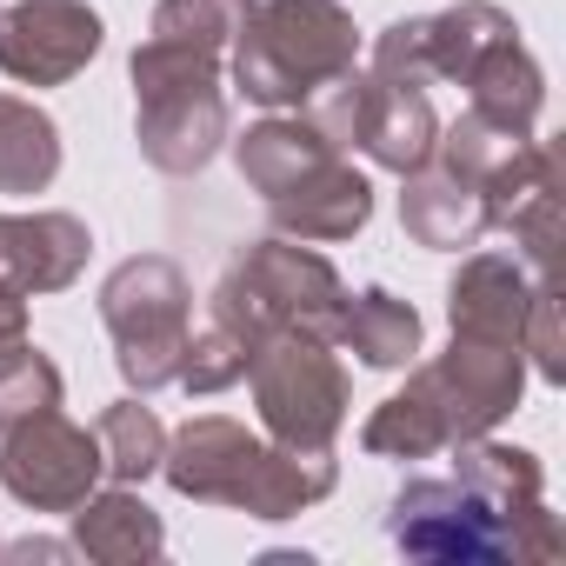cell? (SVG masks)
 Listing matches in <instances>:
<instances>
[{
  "label": "cell",
  "instance_id": "cell-7",
  "mask_svg": "<svg viewBox=\"0 0 566 566\" xmlns=\"http://www.w3.org/2000/svg\"><path fill=\"white\" fill-rule=\"evenodd\" d=\"M247 380H253V413H260L266 440H280V447H334L340 440L354 387L327 340L273 334V340H260Z\"/></svg>",
  "mask_w": 566,
  "mask_h": 566
},
{
  "label": "cell",
  "instance_id": "cell-4",
  "mask_svg": "<svg viewBox=\"0 0 566 566\" xmlns=\"http://www.w3.org/2000/svg\"><path fill=\"white\" fill-rule=\"evenodd\" d=\"M220 327H233L253 354L273 334H307V340H340V314H347V280L334 273L327 253H314L307 240H253L247 253H233V266L220 273V287L207 301Z\"/></svg>",
  "mask_w": 566,
  "mask_h": 566
},
{
  "label": "cell",
  "instance_id": "cell-20",
  "mask_svg": "<svg viewBox=\"0 0 566 566\" xmlns=\"http://www.w3.org/2000/svg\"><path fill=\"white\" fill-rule=\"evenodd\" d=\"M61 174V127L48 107L0 94V193H48Z\"/></svg>",
  "mask_w": 566,
  "mask_h": 566
},
{
  "label": "cell",
  "instance_id": "cell-26",
  "mask_svg": "<svg viewBox=\"0 0 566 566\" xmlns=\"http://www.w3.org/2000/svg\"><path fill=\"white\" fill-rule=\"evenodd\" d=\"M28 340V301L14 287H0V354H14Z\"/></svg>",
  "mask_w": 566,
  "mask_h": 566
},
{
  "label": "cell",
  "instance_id": "cell-3",
  "mask_svg": "<svg viewBox=\"0 0 566 566\" xmlns=\"http://www.w3.org/2000/svg\"><path fill=\"white\" fill-rule=\"evenodd\" d=\"M354 67L360 28L340 0H253L247 28L233 34V87L266 114L307 107Z\"/></svg>",
  "mask_w": 566,
  "mask_h": 566
},
{
  "label": "cell",
  "instance_id": "cell-10",
  "mask_svg": "<svg viewBox=\"0 0 566 566\" xmlns=\"http://www.w3.org/2000/svg\"><path fill=\"white\" fill-rule=\"evenodd\" d=\"M107 48V21L87 0H14L0 8V74L14 87H67Z\"/></svg>",
  "mask_w": 566,
  "mask_h": 566
},
{
  "label": "cell",
  "instance_id": "cell-2",
  "mask_svg": "<svg viewBox=\"0 0 566 566\" xmlns=\"http://www.w3.org/2000/svg\"><path fill=\"white\" fill-rule=\"evenodd\" d=\"M160 473L193 506H233L247 520H294L321 506L340 480L334 447H280L247 433L227 413H193L180 433H167Z\"/></svg>",
  "mask_w": 566,
  "mask_h": 566
},
{
  "label": "cell",
  "instance_id": "cell-28",
  "mask_svg": "<svg viewBox=\"0 0 566 566\" xmlns=\"http://www.w3.org/2000/svg\"><path fill=\"white\" fill-rule=\"evenodd\" d=\"M0 546H8V539H0Z\"/></svg>",
  "mask_w": 566,
  "mask_h": 566
},
{
  "label": "cell",
  "instance_id": "cell-6",
  "mask_svg": "<svg viewBox=\"0 0 566 566\" xmlns=\"http://www.w3.org/2000/svg\"><path fill=\"white\" fill-rule=\"evenodd\" d=\"M101 327L114 340L120 380L147 400L180 380L193 340V287L167 253H134L101 280Z\"/></svg>",
  "mask_w": 566,
  "mask_h": 566
},
{
  "label": "cell",
  "instance_id": "cell-1",
  "mask_svg": "<svg viewBox=\"0 0 566 566\" xmlns=\"http://www.w3.org/2000/svg\"><path fill=\"white\" fill-rule=\"evenodd\" d=\"M526 394V354L500 347V340H460L440 360H413V380L400 394H387L367 427L360 447L374 460H440L453 440L493 433Z\"/></svg>",
  "mask_w": 566,
  "mask_h": 566
},
{
  "label": "cell",
  "instance_id": "cell-16",
  "mask_svg": "<svg viewBox=\"0 0 566 566\" xmlns=\"http://www.w3.org/2000/svg\"><path fill=\"white\" fill-rule=\"evenodd\" d=\"M327 160H340V147L294 107V114H266L253 120L240 140H233V167L240 180L260 193V200H280V193H294L301 180H314Z\"/></svg>",
  "mask_w": 566,
  "mask_h": 566
},
{
  "label": "cell",
  "instance_id": "cell-25",
  "mask_svg": "<svg viewBox=\"0 0 566 566\" xmlns=\"http://www.w3.org/2000/svg\"><path fill=\"white\" fill-rule=\"evenodd\" d=\"M520 354H533V374L539 380H566V354H559V294H553V280L533 294L526 307V334H520Z\"/></svg>",
  "mask_w": 566,
  "mask_h": 566
},
{
  "label": "cell",
  "instance_id": "cell-27",
  "mask_svg": "<svg viewBox=\"0 0 566 566\" xmlns=\"http://www.w3.org/2000/svg\"><path fill=\"white\" fill-rule=\"evenodd\" d=\"M8 559H67L74 539H14V546H0Z\"/></svg>",
  "mask_w": 566,
  "mask_h": 566
},
{
  "label": "cell",
  "instance_id": "cell-15",
  "mask_svg": "<svg viewBox=\"0 0 566 566\" xmlns=\"http://www.w3.org/2000/svg\"><path fill=\"white\" fill-rule=\"evenodd\" d=\"M266 220H273V233L307 240V247L354 240V233L374 220V180H367V174L340 154V160H327L314 180H301L294 193L266 200Z\"/></svg>",
  "mask_w": 566,
  "mask_h": 566
},
{
  "label": "cell",
  "instance_id": "cell-9",
  "mask_svg": "<svg viewBox=\"0 0 566 566\" xmlns=\"http://www.w3.org/2000/svg\"><path fill=\"white\" fill-rule=\"evenodd\" d=\"M101 433L67 420L61 407L21 420L0 433V486H8L28 513H74L101 486Z\"/></svg>",
  "mask_w": 566,
  "mask_h": 566
},
{
  "label": "cell",
  "instance_id": "cell-8",
  "mask_svg": "<svg viewBox=\"0 0 566 566\" xmlns=\"http://www.w3.org/2000/svg\"><path fill=\"white\" fill-rule=\"evenodd\" d=\"M387 539L427 566H500V559L520 566L526 559L520 533L453 473H413L387 500Z\"/></svg>",
  "mask_w": 566,
  "mask_h": 566
},
{
  "label": "cell",
  "instance_id": "cell-17",
  "mask_svg": "<svg viewBox=\"0 0 566 566\" xmlns=\"http://www.w3.org/2000/svg\"><path fill=\"white\" fill-rule=\"evenodd\" d=\"M460 87H467V114H480L486 127H500V134H513V140H526V134L539 127L546 74H539V61L526 54L520 34H500V41L467 67Z\"/></svg>",
  "mask_w": 566,
  "mask_h": 566
},
{
  "label": "cell",
  "instance_id": "cell-12",
  "mask_svg": "<svg viewBox=\"0 0 566 566\" xmlns=\"http://www.w3.org/2000/svg\"><path fill=\"white\" fill-rule=\"evenodd\" d=\"M94 233L81 213L34 207V213H0V287H14L21 301L34 294H67L87 273Z\"/></svg>",
  "mask_w": 566,
  "mask_h": 566
},
{
  "label": "cell",
  "instance_id": "cell-19",
  "mask_svg": "<svg viewBox=\"0 0 566 566\" xmlns=\"http://www.w3.org/2000/svg\"><path fill=\"white\" fill-rule=\"evenodd\" d=\"M334 347H347L374 374H400L420 360V314H413V301H400L387 287H360V294H347Z\"/></svg>",
  "mask_w": 566,
  "mask_h": 566
},
{
  "label": "cell",
  "instance_id": "cell-13",
  "mask_svg": "<svg viewBox=\"0 0 566 566\" xmlns=\"http://www.w3.org/2000/svg\"><path fill=\"white\" fill-rule=\"evenodd\" d=\"M546 280L520 260V253H467L453 287H447V321L460 340H500L520 347L526 334V307Z\"/></svg>",
  "mask_w": 566,
  "mask_h": 566
},
{
  "label": "cell",
  "instance_id": "cell-14",
  "mask_svg": "<svg viewBox=\"0 0 566 566\" xmlns=\"http://www.w3.org/2000/svg\"><path fill=\"white\" fill-rule=\"evenodd\" d=\"M400 227L413 247H433V253H460V247H480V233L493 227L486 220V180L447 167L427 154V167L400 174Z\"/></svg>",
  "mask_w": 566,
  "mask_h": 566
},
{
  "label": "cell",
  "instance_id": "cell-5",
  "mask_svg": "<svg viewBox=\"0 0 566 566\" xmlns=\"http://www.w3.org/2000/svg\"><path fill=\"white\" fill-rule=\"evenodd\" d=\"M134 140L140 160L160 174H200L227 147V87L220 54L187 41H140L134 61Z\"/></svg>",
  "mask_w": 566,
  "mask_h": 566
},
{
  "label": "cell",
  "instance_id": "cell-18",
  "mask_svg": "<svg viewBox=\"0 0 566 566\" xmlns=\"http://www.w3.org/2000/svg\"><path fill=\"white\" fill-rule=\"evenodd\" d=\"M74 553H87V559H101V566H140V559H160L167 553V526H160V513L134 493V486H94L74 513Z\"/></svg>",
  "mask_w": 566,
  "mask_h": 566
},
{
  "label": "cell",
  "instance_id": "cell-21",
  "mask_svg": "<svg viewBox=\"0 0 566 566\" xmlns=\"http://www.w3.org/2000/svg\"><path fill=\"white\" fill-rule=\"evenodd\" d=\"M101 460H107V480H120V486H140V480H154L160 473V453H167V427H160V413L154 407H140V400H114L107 413H101Z\"/></svg>",
  "mask_w": 566,
  "mask_h": 566
},
{
  "label": "cell",
  "instance_id": "cell-11",
  "mask_svg": "<svg viewBox=\"0 0 566 566\" xmlns=\"http://www.w3.org/2000/svg\"><path fill=\"white\" fill-rule=\"evenodd\" d=\"M447 453H453L447 473L467 480V486H473V493H480L513 533H520V546H526L533 566H546V559L566 553V533H559V520L546 513V467H539V453H526V447H500V440H486V433L453 440Z\"/></svg>",
  "mask_w": 566,
  "mask_h": 566
},
{
  "label": "cell",
  "instance_id": "cell-22",
  "mask_svg": "<svg viewBox=\"0 0 566 566\" xmlns=\"http://www.w3.org/2000/svg\"><path fill=\"white\" fill-rule=\"evenodd\" d=\"M253 0H160L154 8V41H187V48H207V54H227L233 34L247 28Z\"/></svg>",
  "mask_w": 566,
  "mask_h": 566
},
{
  "label": "cell",
  "instance_id": "cell-24",
  "mask_svg": "<svg viewBox=\"0 0 566 566\" xmlns=\"http://www.w3.org/2000/svg\"><path fill=\"white\" fill-rule=\"evenodd\" d=\"M247 367H253V347H247L233 327L207 321V327L187 340V360H180V380H174V387H187V394H227V387L247 380Z\"/></svg>",
  "mask_w": 566,
  "mask_h": 566
},
{
  "label": "cell",
  "instance_id": "cell-23",
  "mask_svg": "<svg viewBox=\"0 0 566 566\" xmlns=\"http://www.w3.org/2000/svg\"><path fill=\"white\" fill-rule=\"evenodd\" d=\"M61 394H67L61 367L34 340H21L14 354H0V433L34 420V413H48V407H61Z\"/></svg>",
  "mask_w": 566,
  "mask_h": 566
}]
</instances>
